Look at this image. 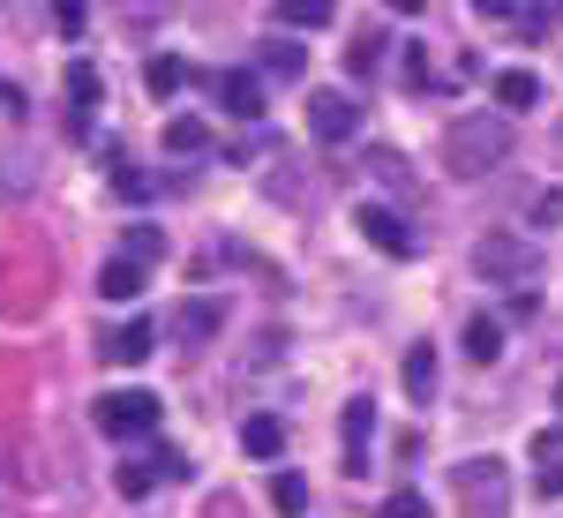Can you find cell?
I'll list each match as a JSON object with an SVG mask.
<instances>
[{
  "instance_id": "9c48e42d",
  "label": "cell",
  "mask_w": 563,
  "mask_h": 518,
  "mask_svg": "<svg viewBox=\"0 0 563 518\" xmlns=\"http://www.w3.org/2000/svg\"><path fill=\"white\" fill-rule=\"evenodd\" d=\"M368 436H376V398L346 406V474H368Z\"/></svg>"
},
{
  "instance_id": "4dcf8cb0",
  "label": "cell",
  "mask_w": 563,
  "mask_h": 518,
  "mask_svg": "<svg viewBox=\"0 0 563 518\" xmlns=\"http://www.w3.org/2000/svg\"><path fill=\"white\" fill-rule=\"evenodd\" d=\"M556 406H563V384H556Z\"/></svg>"
},
{
  "instance_id": "ba28073f",
  "label": "cell",
  "mask_w": 563,
  "mask_h": 518,
  "mask_svg": "<svg viewBox=\"0 0 563 518\" xmlns=\"http://www.w3.org/2000/svg\"><path fill=\"white\" fill-rule=\"evenodd\" d=\"M218 323H225V308H218V301H180L174 308V339L180 345H211Z\"/></svg>"
},
{
  "instance_id": "5bb4252c",
  "label": "cell",
  "mask_w": 563,
  "mask_h": 518,
  "mask_svg": "<svg viewBox=\"0 0 563 518\" xmlns=\"http://www.w3.org/2000/svg\"><path fill=\"white\" fill-rule=\"evenodd\" d=\"M301 68H308V53L294 38H271L263 45V76H278V84H301Z\"/></svg>"
},
{
  "instance_id": "f546056e",
  "label": "cell",
  "mask_w": 563,
  "mask_h": 518,
  "mask_svg": "<svg viewBox=\"0 0 563 518\" xmlns=\"http://www.w3.org/2000/svg\"><path fill=\"white\" fill-rule=\"evenodd\" d=\"M541 496H563V466H549V474H541Z\"/></svg>"
},
{
  "instance_id": "7c38bea8",
  "label": "cell",
  "mask_w": 563,
  "mask_h": 518,
  "mask_svg": "<svg viewBox=\"0 0 563 518\" xmlns=\"http://www.w3.org/2000/svg\"><path fill=\"white\" fill-rule=\"evenodd\" d=\"M98 68H90V60H76V68H68V98H76V113H68V129L76 135H90V106H98Z\"/></svg>"
},
{
  "instance_id": "52a82bcc",
  "label": "cell",
  "mask_w": 563,
  "mask_h": 518,
  "mask_svg": "<svg viewBox=\"0 0 563 518\" xmlns=\"http://www.w3.org/2000/svg\"><path fill=\"white\" fill-rule=\"evenodd\" d=\"M218 106L233 113V121H256L263 113V76H249V68H225V76H211Z\"/></svg>"
},
{
  "instance_id": "f1b7e54d",
  "label": "cell",
  "mask_w": 563,
  "mask_h": 518,
  "mask_svg": "<svg viewBox=\"0 0 563 518\" xmlns=\"http://www.w3.org/2000/svg\"><path fill=\"white\" fill-rule=\"evenodd\" d=\"M533 451H541V459H563V429H541V436H533Z\"/></svg>"
},
{
  "instance_id": "3957f363",
  "label": "cell",
  "mask_w": 563,
  "mask_h": 518,
  "mask_svg": "<svg viewBox=\"0 0 563 518\" xmlns=\"http://www.w3.org/2000/svg\"><path fill=\"white\" fill-rule=\"evenodd\" d=\"M504 496H511L504 459H466V466H459V504L474 518H504Z\"/></svg>"
},
{
  "instance_id": "7a4b0ae2",
  "label": "cell",
  "mask_w": 563,
  "mask_h": 518,
  "mask_svg": "<svg viewBox=\"0 0 563 518\" xmlns=\"http://www.w3.org/2000/svg\"><path fill=\"white\" fill-rule=\"evenodd\" d=\"M541 241H519V233H481L474 241V271L488 286H533L541 278Z\"/></svg>"
},
{
  "instance_id": "5b68a950",
  "label": "cell",
  "mask_w": 563,
  "mask_h": 518,
  "mask_svg": "<svg viewBox=\"0 0 563 518\" xmlns=\"http://www.w3.org/2000/svg\"><path fill=\"white\" fill-rule=\"evenodd\" d=\"M353 225L368 233V249H384V256H413V225L390 211V203H361V211H353Z\"/></svg>"
},
{
  "instance_id": "6da1fadb",
  "label": "cell",
  "mask_w": 563,
  "mask_h": 518,
  "mask_svg": "<svg viewBox=\"0 0 563 518\" xmlns=\"http://www.w3.org/2000/svg\"><path fill=\"white\" fill-rule=\"evenodd\" d=\"M443 158L459 180H481V173H496L511 158V121L504 113H459L451 135H443Z\"/></svg>"
},
{
  "instance_id": "277c9868",
  "label": "cell",
  "mask_w": 563,
  "mask_h": 518,
  "mask_svg": "<svg viewBox=\"0 0 563 518\" xmlns=\"http://www.w3.org/2000/svg\"><path fill=\"white\" fill-rule=\"evenodd\" d=\"M98 429L106 436H151L158 429V398L151 390H106L98 398Z\"/></svg>"
},
{
  "instance_id": "7402d4cb",
  "label": "cell",
  "mask_w": 563,
  "mask_h": 518,
  "mask_svg": "<svg viewBox=\"0 0 563 518\" xmlns=\"http://www.w3.org/2000/svg\"><path fill=\"white\" fill-rule=\"evenodd\" d=\"M271 504H278L286 518H301L308 511V481L301 474H271Z\"/></svg>"
},
{
  "instance_id": "9a60e30c",
  "label": "cell",
  "mask_w": 563,
  "mask_h": 518,
  "mask_svg": "<svg viewBox=\"0 0 563 518\" xmlns=\"http://www.w3.org/2000/svg\"><path fill=\"white\" fill-rule=\"evenodd\" d=\"M135 294H143V271H135V263H106V271H98V301H135Z\"/></svg>"
},
{
  "instance_id": "ac0fdd59",
  "label": "cell",
  "mask_w": 563,
  "mask_h": 518,
  "mask_svg": "<svg viewBox=\"0 0 563 518\" xmlns=\"http://www.w3.org/2000/svg\"><path fill=\"white\" fill-rule=\"evenodd\" d=\"M496 353H504V323H496V316H474V323H466V361L488 368Z\"/></svg>"
},
{
  "instance_id": "4316f807",
  "label": "cell",
  "mask_w": 563,
  "mask_h": 518,
  "mask_svg": "<svg viewBox=\"0 0 563 518\" xmlns=\"http://www.w3.org/2000/svg\"><path fill=\"white\" fill-rule=\"evenodd\" d=\"M53 23H60V38H84V23H90V15L76 8V0H60V8H53Z\"/></svg>"
},
{
  "instance_id": "d6986e66",
  "label": "cell",
  "mask_w": 563,
  "mask_h": 518,
  "mask_svg": "<svg viewBox=\"0 0 563 518\" xmlns=\"http://www.w3.org/2000/svg\"><path fill=\"white\" fill-rule=\"evenodd\" d=\"M113 488H121V496H129V504H143V496H151V488H158V459H129V466H121V474H113Z\"/></svg>"
},
{
  "instance_id": "2e32d148",
  "label": "cell",
  "mask_w": 563,
  "mask_h": 518,
  "mask_svg": "<svg viewBox=\"0 0 563 518\" xmlns=\"http://www.w3.org/2000/svg\"><path fill=\"white\" fill-rule=\"evenodd\" d=\"M406 398H421V406L435 398V353L429 345H406Z\"/></svg>"
},
{
  "instance_id": "44dd1931",
  "label": "cell",
  "mask_w": 563,
  "mask_h": 518,
  "mask_svg": "<svg viewBox=\"0 0 563 518\" xmlns=\"http://www.w3.org/2000/svg\"><path fill=\"white\" fill-rule=\"evenodd\" d=\"M143 84H151V98H174V90L188 84V68H180L174 53H158V60H151V68H143Z\"/></svg>"
},
{
  "instance_id": "e0dca14e",
  "label": "cell",
  "mask_w": 563,
  "mask_h": 518,
  "mask_svg": "<svg viewBox=\"0 0 563 518\" xmlns=\"http://www.w3.org/2000/svg\"><path fill=\"white\" fill-rule=\"evenodd\" d=\"M166 151H180V158H196V151H211V129H203L196 113H174V121H166Z\"/></svg>"
},
{
  "instance_id": "4fadbf2b",
  "label": "cell",
  "mask_w": 563,
  "mask_h": 518,
  "mask_svg": "<svg viewBox=\"0 0 563 518\" xmlns=\"http://www.w3.org/2000/svg\"><path fill=\"white\" fill-rule=\"evenodd\" d=\"M241 451H249V459H278V451H286V429H278L271 414H249V421H241Z\"/></svg>"
},
{
  "instance_id": "d4e9b609",
  "label": "cell",
  "mask_w": 563,
  "mask_h": 518,
  "mask_svg": "<svg viewBox=\"0 0 563 518\" xmlns=\"http://www.w3.org/2000/svg\"><path fill=\"white\" fill-rule=\"evenodd\" d=\"M384 518H429V496H421V488H398L384 504Z\"/></svg>"
},
{
  "instance_id": "603a6c76",
  "label": "cell",
  "mask_w": 563,
  "mask_h": 518,
  "mask_svg": "<svg viewBox=\"0 0 563 518\" xmlns=\"http://www.w3.org/2000/svg\"><path fill=\"white\" fill-rule=\"evenodd\" d=\"M384 31H361V38H353V53H346V60H353V76H376V68H384Z\"/></svg>"
},
{
  "instance_id": "8fae6325",
  "label": "cell",
  "mask_w": 563,
  "mask_h": 518,
  "mask_svg": "<svg viewBox=\"0 0 563 518\" xmlns=\"http://www.w3.org/2000/svg\"><path fill=\"white\" fill-rule=\"evenodd\" d=\"M496 106H504V121L526 113V106H541V76H533V68H504V76H496Z\"/></svg>"
},
{
  "instance_id": "8992f818",
  "label": "cell",
  "mask_w": 563,
  "mask_h": 518,
  "mask_svg": "<svg viewBox=\"0 0 563 518\" xmlns=\"http://www.w3.org/2000/svg\"><path fill=\"white\" fill-rule=\"evenodd\" d=\"M353 129H361V106H353L346 90H323V98L308 106V135H316V143H346Z\"/></svg>"
},
{
  "instance_id": "ffe728a7",
  "label": "cell",
  "mask_w": 563,
  "mask_h": 518,
  "mask_svg": "<svg viewBox=\"0 0 563 518\" xmlns=\"http://www.w3.org/2000/svg\"><path fill=\"white\" fill-rule=\"evenodd\" d=\"M166 256V233H158V225H129V249H121V263H135V271H143V263H158Z\"/></svg>"
},
{
  "instance_id": "30bf717a",
  "label": "cell",
  "mask_w": 563,
  "mask_h": 518,
  "mask_svg": "<svg viewBox=\"0 0 563 518\" xmlns=\"http://www.w3.org/2000/svg\"><path fill=\"white\" fill-rule=\"evenodd\" d=\"M151 345H158V323H121L113 339H106V361H121V368H135V361H151Z\"/></svg>"
},
{
  "instance_id": "484cf974",
  "label": "cell",
  "mask_w": 563,
  "mask_h": 518,
  "mask_svg": "<svg viewBox=\"0 0 563 518\" xmlns=\"http://www.w3.org/2000/svg\"><path fill=\"white\" fill-rule=\"evenodd\" d=\"M113 188H121L129 203H143V196H151V180H143V173H135V166H121V158H113Z\"/></svg>"
},
{
  "instance_id": "83f0119b",
  "label": "cell",
  "mask_w": 563,
  "mask_h": 518,
  "mask_svg": "<svg viewBox=\"0 0 563 518\" xmlns=\"http://www.w3.org/2000/svg\"><path fill=\"white\" fill-rule=\"evenodd\" d=\"M511 23H519L526 38H541V31H549V8H511Z\"/></svg>"
},
{
  "instance_id": "cb8c5ba5",
  "label": "cell",
  "mask_w": 563,
  "mask_h": 518,
  "mask_svg": "<svg viewBox=\"0 0 563 518\" xmlns=\"http://www.w3.org/2000/svg\"><path fill=\"white\" fill-rule=\"evenodd\" d=\"M278 23H294V31H323V23H331V8H323V0H286V8H278Z\"/></svg>"
}]
</instances>
